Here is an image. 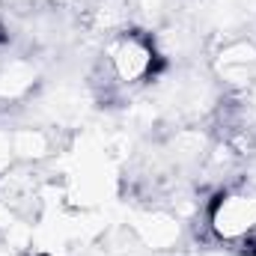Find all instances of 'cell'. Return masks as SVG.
<instances>
[{
	"label": "cell",
	"instance_id": "1",
	"mask_svg": "<svg viewBox=\"0 0 256 256\" xmlns=\"http://www.w3.org/2000/svg\"><path fill=\"white\" fill-rule=\"evenodd\" d=\"M108 63L120 80H143L158 72V54L149 39L126 33L108 48Z\"/></svg>",
	"mask_w": 256,
	"mask_h": 256
},
{
	"label": "cell",
	"instance_id": "2",
	"mask_svg": "<svg viewBox=\"0 0 256 256\" xmlns=\"http://www.w3.org/2000/svg\"><path fill=\"white\" fill-rule=\"evenodd\" d=\"M212 226L220 238H244L256 230V196L220 194L212 206Z\"/></svg>",
	"mask_w": 256,
	"mask_h": 256
}]
</instances>
